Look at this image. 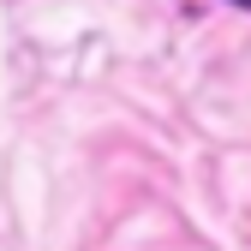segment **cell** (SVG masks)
I'll list each match as a JSON object with an SVG mask.
<instances>
[{
    "label": "cell",
    "instance_id": "obj_1",
    "mask_svg": "<svg viewBox=\"0 0 251 251\" xmlns=\"http://www.w3.org/2000/svg\"><path fill=\"white\" fill-rule=\"evenodd\" d=\"M239 6H245V12H251V0H239Z\"/></svg>",
    "mask_w": 251,
    "mask_h": 251
}]
</instances>
